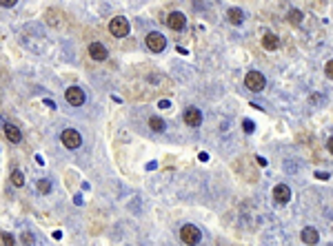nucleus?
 Here are the masks:
<instances>
[{
  "label": "nucleus",
  "instance_id": "11",
  "mask_svg": "<svg viewBox=\"0 0 333 246\" xmlns=\"http://www.w3.org/2000/svg\"><path fill=\"white\" fill-rule=\"evenodd\" d=\"M5 135H7V140H9L11 144H18V142L22 140L20 129H18V126H14V124H5Z\"/></svg>",
  "mask_w": 333,
  "mask_h": 246
},
{
  "label": "nucleus",
  "instance_id": "6",
  "mask_svg": "<svg viewBox=\"0 0 333 246\" xmlns=\"http://www.w3.org/2000/svg\"><path fill=\"white\" fill-rule=\"evenodd\" d=\"M182 120H184V124L196 129V126L202 124V113H200V109H196V106H187L182 113Z\"/></svg>",
  "mask_w": 333,
  "mask_h": 246
},
{
  "label": "nucleus",
  "instance_id": "23",
  "mask_svg": "<svg viewBox=\"0 0 333 246\" xmlns=\"http://www.w3.org/2000/svg\"><path fill=\"white\" fill-rule=\"evenodd\" d=\"M16 2H18V0H0V5L2 7H14Z\"/></svg>",
  "mask_w": 333,
  "mask_h": 246
},
{
  "label": "nucleus",
  "instance_id": "21",
  "mask_svg": "<svg viewBox=\"0 0 333 246\" xmlns=\"http://www.w3.org/2000/svg\"><path fill=\"white\" fill-rule=\"evenodd\" d=\"M2 244H5V246H14V237H11L9 233H2Z\"/></svg>",
  "mask_w": 333,
  "mask_h": 246
},
{
  "label": "nucleus",
  "instance_id": "7",
  "mask_svg": "<svg viewBox=\"0 0 333 246\" xmlns=\"http://www.w3.org/2000/svg\"><path fill=\"white\" fill-rule=\"evenodd\" d=\"M65 98H67L69 104L73 106H80L82 102H85V91H82L80 87H69L67 91H65Z\"/></svg>",
  "mask_w": 333,
  "mask_h": 246
},
{
  "label": "nucleus",
  "instance_id": "5",
  "mask_svg": "<svg viewBox=\"0 0 333 246\" xmlns=\"http://www.w3.org/2000/svg\"><path fill=\"white\" fill-rule=\"evenodd\" d=\"M60 142H63L67 149H78L82 144V138L76 129H65L63 135H60Z\"/></svg>",
  "mask_w": 333,
  "mask_h": 246
},
{
  "label": "nucleus",
  "instance_id": "20",
  "mask_svg": "<svg viewBox=\"0 0 333 246\" xmlns=\"http://www.w3.org/2000/svg\"><path fill=\"white\" fill-rule=\"evenodd\" d=\"M324 73H327V78L333 80V60H329V62L324 64Z\"/></svg>",
  "mask_w": 333,
  "mask_h": 246
},
{
  "label": "nucleus",
  "instance_id": "10",
  "mask_svg": "<svg viewBox=\"0 0 333 246\" xmlns=\"http://www.w3.org/2000/svg\"><path fill=\"white\" fill-rule=\"evenodd\" d=\"M89 56L93 60H98V62H102V60H107V47L100 42H91L89 44Z\"/></svg>",
  "mask_w": 333,
  "mask_h": 246
},
{
  "label": "nucleus",
  "instance_id": "4",
  "mask_svg": "<svg viewBox=\"0 0 333 246\" xmlns=\"http://www.w3.org/2000/svg\"><path fill=\"white\" fill-rule=\"evenodd\" d=\"M145 42H147V47L151 49V53H160V51H164V47H167V38H164L162 34H158V31L147 34Z\"/></svg>",
  "mask_w": 333,
  "mask_h": 246
},
{
  "label": "nucleus",
  "instance_id": "17",
  "mask_svg": "<svg viewBox=\"0 0 333 246\" xmlns=\"http://www.w3.org/2000/svg\"><path fill=\"white\" fill-rule=\"evenodd\" d=\"M11 184H14V186H22L24 184V175H22V171H11Z\"/></svg>",
  "mask_w": 333,
  "mask_h": 246
},
{
  "label": "nucleus",
  "instance_id": "13",
  "mask_svg": "<svg viewBox=\"0 0 333 246\" xmlns=\"http://www.w3.org/2000/svg\"><path fill=\"white\" fill-rule=\"evenodd\" d=\"M278 44H280V40H278V36H275V34L266 31V34L262 36V47H265V49L273 51V49H278Z\"/></svg>",
  "mask_w": 333,
  "mask_h": 246
},
{
  "label": "nucleus",
  "instance_id": "9",
  "mask_svg": "<svg viewBox=\"0 0 333 246\" xmlns=\"http://www.w3.org/2000/svg\"><path fill=\"white\" fill-rule=\"evenodd\" d=\"M167 24H169V29L180 31V29H184L187 18H184V14H180V11H174V14H169V18H167Z\"/></svg>",
  "mask_w": 333,
  "mask_h": 246
},
{
  "label": "nucleus",
  "instance_id": "18",
  "mask_svg": "<svg viewBox=\"0 0 333 246\" xmlns=\"http://www.w3.org/2000/svg\"><path fill=\"white\" fill-rule=\"evenodd\" d=\"M38 191H40V193H49V191H51V184H49L47 180H40V182H38Z\"/></svg>",
  "mask_w": 333,
  "mask_h": 246
},
{
  "label": "nucleus",
  "instance_id": "15",
  "mask_svg": "<svg viewBox=\"0 0 333 246\" xmlns=\"http://www.w3.org/2000/svg\"><path fill=\"white\" fill-rule=\"evenodd\" d=\"M149 129L155 131V133H160V131H164V120L162 118H149Z\"/></svg>",
  "mask_w": 333,
  "mask_h": 246
},
{
  "label": "nucleus",
  "instance_id": "14",
  "mask_svg": "<svg viewBox=\"0 0 333 246\" xmlns=\"http://www.w3.org/2000/svg\"><path fill=\"white\" fill-rule=\"evenodd\" d=\"M227 18H229V22H231V24H240L242 20H244V14H242L238 7H233V9L227 11Z\"/></svg>",
  "mask_w": 333,
  "mask_h": 246
},
{
  "label": "nucleus",
  "instance_id": "8",
  "mask_svg": "<svg viewBox=\"0 0 333 246\" xmlns=\"http://www.w3.org/2000/svg\"><path fill=\"white\" fill-rule=\"evenodd\" d=\"M273 200H275V204H287L291 200V188L287 186V184H278V186L273 188Z\"/></svg>",
  "mask_w": 333,
  "mask_h": 246
},
{
  "label": "nucleus",
  "instance_id": "3",
  "mask_svg": "<svg viewBox=\"0 0 333 246\" xmlns=\"http://www.w3.org/2000/svg\"><path fill=\"white\" fill-rule=\"evenodd\" d=\"M244 84H246V89H249V91L258 93V91H262V89H265L266 80H265V76H262L260 71H249V73H246V78H244Z\"/></svg>",
  "mask_w": 333,
  "mask_h": 246
},
{
  "label": "nucleus",
  "instance_id": "16",
  "mask_svg": "<svg viewBox=\"0 0 333 246\" xmlns=\"http://www.w3.org/2000/svg\"><path fill=\"white\" fill-rule=\"evenodd\" d=\"M287 20H289L291 24H295V27H298V24L302 22V11H298V9H291V11H289V16H287Z\"/></svg>",
  "mask_w": 333,
  "mask_h": 246
},
{
  "label": "nucleus",
  "instance_id": "12",
  "mask_svg": "<svg viewBox=\"0 0 333 246\" xmlns=\"http://www.w3.org/2000/svg\"><path fill=\"white\" fill-rule=\"evenodd\" d=\"M318 240H320V235H318V231H315L313 226L302 228V242H304V244L313 246V244H318Z\"/></svg>",
  "mask_w": 333,
  "mask_h": 246
},
{
  "label": "nucleus",
  "instance_id": "24",
  "mask_svg": "<svg viewBox=\"0 0 333 246\" xmlns=\"http://www.w3.org/2000/svg\"><path fill=\"white\" fill-rule=\"evenodd\" d=\"M327 149H329V153H333V138H329V142H327Z\"/></svg>",
  "mask_w": 333,
  "mask_h": 246
},
{
  "label": "nucleus",
  "instance_id": "1",
  "mask_svg": "<svg viewBox=\"0 0 333 246\" xmlns=\"http://www.w3.org/2000/svg\"><path fill=\"white\" fill-rule=\"evenodd\" d=\"M200 237H202V233H200L198 226H193V224H184V226L180 228V240L187 246H196L200 242Z\"/></svg>",
  "mask_w": 333,
  "mask_h": 246
},
{
  "label": "nucleus",
  "instance_id": "19",
  "mask_svg": "<svg viewBox=\"0 0 333 246\" xmlns=\"http://www.w3.org/2000/svg\"><path fill=\"white\" fill-rule=\"evenodd\" d=\"M22 242H24V246H34V235L24 231V233H22Z\"/></svg>",
  "mask_w": 333,
  "mask_h": 246
},
{
  "label": "nucleus",
  "instance_id": "22",
  "mask_svg": "<svg viewBox=\"0 0 333 246\" xmlns=\"http://www.w3.org/2000/svg\"><path fill=\"white\" fill-rule=\"evenodd\" d=\"M242 129H244L246 133H253V122L251 120H244V122H242Z\"/></svg>",
  "mask_w": 333,
  "mask_h": 246
},
{
  "label": "nucleus",
  "instance_id": "2",
  "mask_svg": "<svg viewBox=\"0 0 333 246\" xmlns=\"http://www.w3.org/2000/svg\"><path fill=\"white\" fill-rule=\"evenodd\" d=\"M109 31H111V36H116V38H125V36H129V20L122 18V16L111 18Z\"/></svg>",
  "mask_w": 333,
  "mask_h": 246
}]
</instances>
